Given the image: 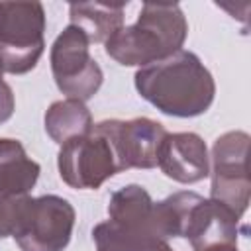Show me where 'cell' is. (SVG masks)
<instances>
[{"label":"cell","instance_id":"cell-8","mask_svg":"<svg viewBox=\"0 0 251 251\" xmlns=\"http://www.w3.org/2000/svg\"><path fill=\"white\" fill-rule=\"evenodd\" d=\"M94 127L110 139L120 163V171L157 167L161 143L169 133L163 124L149 118L106 120Z\"/></svg>","mask_w":251,"mask_h":251},{"label":"cell","instance_id":"cell-18","mask_svg":"<svg viewBox=\"0 0 251 251\" xmlns=\"http://www.w3.org/2000/svg\"><path fill=\"white\" fill-rule=\"evenodd\" d=\"M16 102H14V92L10 84L2 78V67H0V124L8 122L14 114Z\"/></svg>","mask_w":251,"mask_h":251},{"label":"cell","instance_id":"cell-6","mask_svg":"<svg viewBox=\"0 0 251 251\" xmlns=\"http://www.w3.org/2000/svg\"><path fill=\"white\" fill-rule=\"evenodd\" d=\"M249 135L245 131H227L212 147V188L210 198L224 204L237 218L249 206Z\"/></svg>","mask_w":251,"mask_h":251},{"label":"cell","instance_id":"cell-19","mask_svg":"<svg viewBox=\"0 0 251 251\" xmlns=\"http://www.w3.org/2000/svg\"><path fill=\"white\" fill-rule=\"evenodd\" d=\"M145 251H173L171 245L167 243V239H159V237H151L145 245Z\"/></svg>","mask_w":251,"mask_h":251},{"label":"cell","instance_id":"cell-17","mask_svg":"<svg viewBox=\"0 0 251 251\" xmlns=\"http://www.w3.org/2000/svg\"><path fill=\"white\" fill-rule=\"evenodd\" d=\"M25 200H27V194L25 196H0V239L14 235V231L18 229Z\"/></svg>","mask_w":251,"mask_h":251},{"label":"cell","instance_id":"cell-14","mask_svg":"<svg viewBox=\"0 0 251 251\" xmlns=\"http://www.w3.org/2000/svg\"><path fill=\"white\" fill-rule=\"evenodd\" d=\"M92 126L90 110L75 98L57 100L45 112V131L59 145L90 133Z\"/></svg>","mask_w":251,"mask_h":251},{"label":"cell","instance_id":"cell-7","mask_svg":"<svg viewBox=\"0 0 251 251\" xmlns=\"http://www.w3.org/2000/svg\"><path fill=\"white\" fill-rule=\"evenodd\" d=\"M57 167L63 182L78 190H96L120 173V163L110 139L94 126L90 133L61 145Z\"/></svg>","mask_w":251,"mask_h":251},{"label":"cell","instance_id":"cell-4","mask_svg":"<svg viewBox=\"0 0 251 251\" xmlns=\"http://www.w3.org/2000/svg\"><path fill=\"white\" fill-rule=\"evenodd\" d=\"M88 37L75 25H67L51 45V71L57 88L75 100H90L102 86V69L90 57Z\"/></svg>","mask_w":251,"mask_h":251},{"label":"cell","instance_id":"cell-2","mask_svg":"<svg viewBox=\"0 0 251 251\" xmlns=\"http://www.w3.org/2000/svg\"><path fill=\"white\" fill-rule=\"evenodd\" d=\"M188 24L178 4L145 2L131 25H122L108 41L106 53L124 67H147L182 49Z\"/></svg>","mask_w":251,"mask_h":251},{"label":"cell","instance_id":"cell-16","mask_svg":"<svg viewBox=\"0 0 251 251\" xmlns=\"http://www.w3.org/2000/svg\"><path fill=\"white\" fill-rule=\"evenodd\" d=\"M151 237L153 235H139L129 231L112 220L100 222L92 229L96 251H145V245Z\"/></svg>","mask_w":251,"mask_h":251},{"label":"cell","instance_id":"cell-15","mask_svg":"<svg viewBox=\"0 0 251 251\" xmlns=\"http://www.w3.org/2000/svg\"><path fill=\"white\" fill-rule=\"evenodd\" d=\"M200 194L196 192H175L161 202H153L151 212V227L155 237H182L188 214L192 206L198 202Z\"/></svg>","mask_w":251,"mask_h":251},{"label":"cell","instance_id":"cell-20","mask_svg":"<svg viewBox=\"0 0 251 251\" xmlns=\"http://www.w3.org/2000/svg\"><path fill=\"white\" fill-rule=\"evenodd\" d=\"M202 251H239V249H237V243H222V245H214Z\"/></svg>","mask_w":251,"mask_h":251},{"label":"cell","instance_id":"cell-5","mask_svg":"<svg viewBox=\"0 0 251 251\" xmlns=\"http://www.w3.org/2000/svg\"><path fill=\"white\" fill-rule=\"evenodd\" d=\"M75 208L69 200L47 194L27 196L14 239L22 251H63L73 235Z\"/></svg>","mask_w":251,"mask_h":251},{"label":"cell","instance_id":"cell-11","mask_svg":"<svg viewBox=\"0 0 251 251\" xmlns=\"http://www.w3.org/2000/svg\"><path fill=\"white\" fill-rule=\"evenodd\" d=\"M39 173V163L27 157L18 139L0 137V196H25Z\"/></svg>","mask_w":251,"mask_h":251},{"label":"cell","instance_id":"cell-1","mask_svg":"<svg viewBox=\"0 0 251 251\" xmlns=\"http://www.w3.org/2000/svg\"><path fill=\"white\" fill-rule=\"evenodd\" d=\"M135 88L157 110L178 118L204 114L216 96L212 73L198 55L186 49L141 67L135 73Z\"/></svg>","mask_w":251,"mask_h":251},{"label":"cell","instance_id":"cell-3","mask_svg":"<svg viewBox=\"0 0 251 251\" xmlns=\"http://www.w3.org/2000/svg\"><path fill=\"white\" fill-rule=\"evenodd\" d=\"M45 10L39 2H0L2 73L25 75L35 69L43 47Z\"/></svg>","mask_w":251,"mask_h":251},{"label":"cell","instance_id":"cell-12","mask_svg":"<svg viewBox=\"0 0 251 251\" xmlns=\"http://www.w3.org/2000/svg\"><path fill=\"white\" fill-rule=\"evenodd\" d=\"M153 200L145 188L139 184H127L116 190L108 202V216L118 226L135 231L139 235H153L151 227Z\"/></svg>","mask_w":251,"mask_h":251},{"label":"cell","instance_id":"cell-9","mask_svg":"<svg viewBox=\"0 0 251 251\" xmlns=\"http://www.w3.org/2000/svg\"><path fill=\"white\" fill-rule=\"evenodd\" d=\"M157 167L182 184L206 178L210 175V157L204 139L190 131L167 133L159 149Z\"/></svg>","mask_w":251,"mask_h":251},{"label":"cell","instance_id":"cell-13","mask_svg":"<svg viewBox=\"0 0 251 251\" xmlns=\"http://www.w3.org/2000/svg\"><path fill=\"white\" fill-rule=\"evenodd\" d=\"M124 10L126 4L78 2L69 6V18L90 43H106L124 25Z\"/></svg>","mask_w":251,"mask_h":251},{"label":"cell","instance_id":"cell-10","mask_svg":"<svg viewBox=\"0 0 251 251\" xmlns=\"http://www.w3.org/2000/svg\"><path fill=\"white\" fill-rule=\"evenodd\" d=\"M239 218L224 204L212 198H198L192 206L182 237H186L194 251H202L222 243H237Z\"/></svg>","mask_w":251,"mask_h":251}]
</instances>
